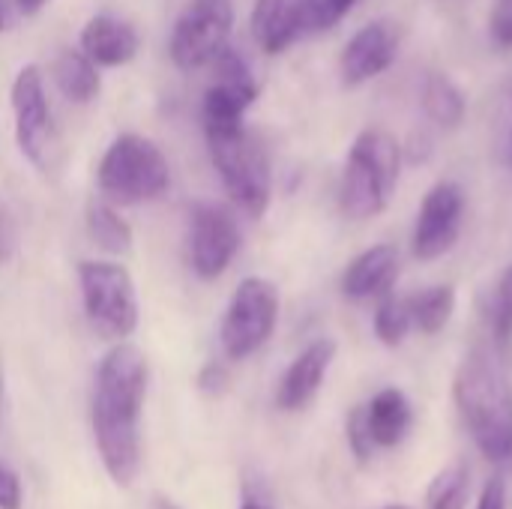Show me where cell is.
Instances as JSON below:
<instances>
[{
  "label": "cell",
  "instance_id": "7",
  "mask_svg": "<svg viewBox=\"0 0 512 509\" xmlns=\"http://www.w3.org/2000/svg\"><path fill=\"white\" fill-rule=\"evenodd\" d=\"M279 321V288L264 276H246L222 318V351L228 360H246L261 351Z\"/></svg>",
  "mask_w": 512,
  "mask_h": 509
},
{
  "label": "cell",
  "instance_id": "20",
  "mask_svg": "<svg viewBox=\"0 0 512 509\" xmlns=\"http://www.w3.org/2000/svg\"><path fill=\"white\" fill-rule=\"evenodd\" d=\"M423 108H426L429 120L444 126V129H459L465 114H468L465 93L444 72H429L426 75V81H423Z\"/></svg>",
  "mask_w": 512,
  "mask_h": 509
},
{
  "label": "cell",
  "instance_id": "36",
  "mask_svg": "<svg viewBox=\"0 0 512 509\" xmlns=\"http://www.w3.org/2000/svg\"><path fill=\"white\" fill-rule=\"evenodd\" d=\"M6 27V6H3V0H0V30Z\"/></svg>",
  "mask_w": 512,
  "mask_h": 509
},
{
  "label": "cell",
  "instance_id": "10",
  "mask_svg": "<svg viewBox=\"0 0 512 509\" xmlns=\"http://www.w3.org/2000/svg\"><path fill=\"white\" fill-rule=\"evenodd\" d=\"M462 219H465V192L453 180H438L426 195L417 210L414 234H411V249L420 261H435L447 255L459 234H462Z\"/></svg>",
  "mask_w": 512,
  "mask_h": 509
},
{
  "label": "cell",
  "instance_id": "32",
  "mask_svg": "<svg viewBox=\"0 0 512 509\" xmlns=\"http://www.w3.org/2000/svg\"><path fill=\"white\" fill-rule=\"evenodd\" d=\"M15 246H18L15 219H12V213L0 204V264H6V261L15 255Z\"/></svg>",
  "mask_w": 512,
  "mask_h": 509
},
{
  "label": "cell",
  "instance_id": "25",
  "mask_svg": "<svg viewBox=\"0 0 512 509\" xmlns=\"http://www.w3.org/2000/svg\"><path fill=\"white\" fill-rule=\"evenodd\" d=\"M492 336L501 348H507L512 339V264L504 270L498 288H495V300H492Z\"/></svg>",
  "mask_w": 512,
  "mask_h": 509
},
{
  "label": "cell",
  "instance_id": "11",
  "mask_svg": "<svg viewBox=\"0 0 512 509\" xmlns=\"http://www.w3.org/2000/svg\"><path fill=\"white\" fill-rule=\"evenodd\" d=\"M240 225L234 210L225 204H198L192 210V237H189V252H192V270L198 279L210 282L219 279L234 255L240 252Z\"/></svg>",
  "mask_w": 512,
  "mask_h": 509
},
{
  "label": "cell",
  "instance_id": "37",
  "mask_svg": "<svg viewBox=\"0 0 512 509\" xmlns=\"http://www.w3.org/2000/svg\"><path fill=\"white\" fill-rule=\"evenodd\" d=\"M384 509H411V507H402V504H390V507H384Z\"/></svg>",
  "mask_w": 512,
  "mask_h": 509
},
{
  "label": "cell",
  "instance_id": "5",
  "mask_svg": "<svg viewBox=\"0 0 512 509\" xmlns=\"http://www.w3.org/2000/svg\"><path fill=\"white\" fill-rule=\"evenodd\" d=\"M213 168L231 201L252 219H261L273 195V171L267 150L246 129V123L225 129H204Z\"/></svg>",
  "mask_w": 512,
  "mask_h": 509
},
{
  "label": "cell",
  "instance_id": "4",
  "mask_svg": "<svg viewBox=\"0 0 512 509\" xmlns=\"http://www.w3.org/2000/svg\"><path fill=\"white\" fill-rule=\"evenodd\" d=\"M168 183H171V168L165 153L159 150L156 141L135 132L117 135L96 168L99 195L114 207H135V204L156 201L168 189Z\"/></svg>",
  "mask_w": 512,
  "mask_h": 509
},
{
  "label": "cell",
  "instance_id": "1",
  "mask_svg": "<svg viewBox=\"0 0 512 509\" xmlns=\"http://www.w3.org/2000/svg\"><path fill=\"white\" fill-rule=\"evenodd\" d=\"M147 396V360L144 354L120 342L114 345L96 372L93 393V435L108 477L117 486H129L141 465L138 420Z\"/></svg>",
  "mask_w": 512,
  "mask_h": 509
},
{
  "label": "cell",
  "instance_id": "33",
  "mask_svg": "<svg viewBox=\"0 0 512 509\" xmlns=\"http://www.w3.org/2000/svg\"><path fill=\"white\" fill-rule=\"evenodd\" d=\"M45 3H48V0H15V6H18L21 15H36V12L45 9Z\"/></svg>",
  "mask_w": 512,
  "mask_h": 509
},
{
  "label": "cell",
  "instance_id": "12",
  "mask_svg": "<svg viewBox=\"0 0 512 509\" xmlns=\"http://www.w3.org/2000/svg\"><path fill=\"white\" fill-rule=\"evenodd\" d=\"M216 81L204 93V129H225L243 123L246 111L255 105L261 87L252 78L249 63L228 45L216 60Z\"/></svg>",
  "mask_w": 512,
  "mask_h": 509
},
{
  "label": "cell",
  "instance_id": "16",
  "mask_svg": "<svg viewBox=\"0 0 512 509\" xmlns=\"http://www.w3.org/2000/svg\"><path fill=\"white\" fill-rule=\"evenodd\" d=\"M396 279H399V249L393 243H378L348 261L339 285L348 300H372L390 294Z\"/></svg>",
  "mask_w": 512,
  "mask_h": 509
},
{
  "label": "cell",
  "instance_id": "17",
  "mask_svg": "<svg viewBox=\"0 0 512 509\" xmlns=\"http://www.w3.org/2000/svg\"><path fill=\"white\" fill-rule=\"evenodd\" d=\"M141 48V36L138 30L108 12L93 15L84 27H81V51L96 63V66H126L129 60H135Z\"/></svg>",
  "mask_w": 512,
  "mask_h": 509
},
{
  "label": "cell",
  "instance_id": "23",
  "mask_svg": "<svg viewBox=\"0 0 512 509\" xmlns=\"http://www.w3.org/2000/svg\"><path fill=\"white\" fill-rule=\"evenodd\" d=\"M471 498V465L456 459L453 465L441 468L426 489L429 509H465Z\"/></svg>",
  "mask_w": 512,
  "mask_h": 509
},
{
  "label": "cell",
  "instance_id": "3",
  "mask_svg": "<svg viewBox=\"0 0 512 509\" xmlns=\"http://www.w3.org/2000/svg\"><path fill=\"white\" fill-rule=\"evenodd\" d=\"M402 144L387 129H363L345 159L339 204L348 219H372L387 210L399 171H402Z\"/></svg>",
  "mask_w": 512,
  "mask_h": 509
},
{
  "label": "cell",
  "instance_id": "35",
  "mask_svg": "<svg viewBox=\"0 0 512 509\" xmlns=\"http://www.w3.org/2000/svg\"><path fill=\"white\" fill-rule=\"evenodd\" d=\"M156 507H159V509H180V507H174L171 501H165V498H159V501H156Z\"/></svg>",
  "mask_w": 512,
  "mask_h": 509
},
{
  "label": "cell",
  "instance_id": "6",
  "mask_svg": "<svg viewBox=\"0 0 512 509\" xmlns=\"http://www.w3.org/2000/svg\"><path fill=\"white\" fill-rule=\"evenodd\" d=\"M78 285L90 327L114 342H123L138 327L135 282L117 261H81Z\"/></svg>",
  "mask_w": 512,
  "mask_h": 509
},
{
  "label": "cell",
  "instance_id": "2",
  "mask_svg": "<svg viewBox=\"0 0 512 509\" xmlns=\"http://www.w3.org/2000/svg\"><path fill=\"white\" fill-rule=\"evenodd\" d=\"M456 408L480 453L504 465L512 459V384L489 348H474L453 378Z\"/></svg>",
  "mask_w": 512,
  "mask_h": 509
},
{
  "label": "cell",
  "instance_id": "24",
  "mask_svg": "<svg viewBox=\"0 0 512 509\" xmlns=\"http://www.w3.org/2000/svg\"><path fill=\"white\" fill-rule=\"evenodd\" d=\"M375 336L381 345L387 348H399L408 333L414 330V321H411V309H408V300L405 297H396V294H384L378 297V306H375Z\"/></svg>",
  "mask_w": 512,
  "mask_h": 509
},
{
  "label": "cell",
  "instance_id": "39",
  "mask_svg": "<svg viewBox=\"0 0 512 509\" xmlns=\"http://www.w3.org/2000/svg\"><path fill=\"white\" fill-rule=\"evenodd\" d=\"M510 147H512V132H510Z\"/></svg>",
  "mask_w": 512,
  "mask_h": 509
},
{
  "label": "cell",
  "instance_id": "15",
  "mask_svg": "<svg viewBox=\"0 0 512 509\" xmlns=\"http://www.w3.org/2000/svg\"><path fill=\"white\" fill-rule=\"evenodd\" d=\"M309 30V0H258L252 9V36L267 54L288 51Z\"/></svg>",
  "mask_w": 512,
  "mask_h": 509
},
{
  "label": "cell",
  "instance_id": "19",
  "mask_svg": "<svg viewBox=\"0 0 512 509\" xmlns=\"http://www.w3.org/2000/svg\"><path fill=\"white\" fill-rule=\"evenodd\" d=\"M51 78L57 84V90L78 105H87L99 96L102 81H99V66L84 54V51H72L63 48L54 63H51Z\"/></svg>",
  "mask_w": 512,
  "mask_h": 509
},
{
  "label": "cell",
  "instance_id": "28",
  "mask_svg": "<svg viewBox=\"0 0 512 509\" xmlns=\"http://www.w3.org/2000/svg\"><path fill=\"white\" fill-rule=\"evenodd\" d=\"M489 27H492V36H495L498 45L512 48V0H498L495 3Z\"/></svg>",
  "mask_w": 512,
  "mask_h": 509
},
{
  "label": "cell",
  "instance_id": "13",
  "mask_svg": "<svg viewBox=\"0 0 512 509\" xmlns=\"http://www.w3.org/2000/svg\"><path fill=\"white\" fill-rule=\"evenodd\" d=\"M402 48V27L390 18H375L363 24L342 48L339 75L345 87H360L381 72H387Z\"/></svg>",
  "mask_w": 512,
  "mask_h": 509
},
{
  "label": "cell",
  "instance_id": "22",
  "mask_svg": "<svg viewBox=\"0 0 512 509\" xmlns=\"http://www.w3.org/2000/svg\"><path fill=\"white\" fill-rule=\"evenodd\" d=\"M405 300H408L414 327L426 336L441 333L456 312V288L453 285H432V288H423Z\"/></svg>",
  "mask_w": 512,
  "mask_h": 509
},
{
  "label": "cell",
  "instance_id": "27",
  "mask_svg": "<svg viewBox=\"0 0 512 509\" xmlns=\"http://www.w3.org/2000/svg\"><path fill=\"white\" fill-rule=\"evenodd\" d=\"M357 0H309V27L312 30H330L339 24Z\"/></svg>",
  "mask_w": 512,
  "mask_h": 509
},
{
  "label": "cell",
  "instance_id": "30",
  "mask_svg": "<svg viewBox=\"0 0 512 509\" xmlns=\"http://www.w3.org/2000/svg\"><path fill=\"white\" fill-rule=\"evenodd\" d=\"M477 509H507V480H504V474H492L486 480Z\"/></svg>",
  "mask_w": 512,
  "mask_h": 509
},
{
  "label": "cell",
  "instance_id": "34",
  "mask_svg": "<svg viewBox=\"0 0 512 509\" xmlns=\"http://www.w3.org/2000/svg\"><path fill=\"white\" fill-rule=\"evenodd\" d=\"M240 509H273L264 498H255V495H246V501H243V507Z\"/></svg>",
  "mask_w": 512,
  "mask_h": 509
},
{
  "label": "cell",
  "instance_id": "8",
  "mask_svg": "<svg viewBox=\"0 0 512 509\" xmlns=\"http://www.w3.org/2000/svg\"><path fill=\"white\" fill-rule=\"evenodd\" d=\"M12 117H15V141L21 156L36 165L42 174L54 171L60 162V138L51 120L48 96H45V81L39 66L27 63L18 69L12 90Z\"/></svg>",
  "mask_w": 512,
  "mask_h": 509
},
{
  "label": "cell",
  "instance_id": "26",
  "mask_svg": "<svg viewBox=\"0 0 512 509\" xmlns=\"http://www.w3.org/2000/svg\"><path fill=\"white\" fill-rule=\"evenodd\" d=\"M345 435H348V447H351V453H354V459L357 462H369L372 459V453L378 450L375 444H372V435H369V426H366V411H363V405H357L351 414H348V423H345Z\"/></svg>",
  "mask_w": 512,
  "mask_h": 509
},
{
  "label": "cell",
  "instance_id": "21",
  "mask_svg": "<svg viewBox=\"0 0 512 509\" xmlns=\"http://www.w3.org/2000/svg\"><path fill=\"white\" fill-rule=\"evenodd\" d=\"M84 225H87V234L90 240L108 252V255H126L132 249V228L129 222L117 213V207L105 198H96L87 204V213H84Z\"/></svg>",
  "mask_w": 512,
  "mask_h": 509
},
{
  "label": "cell",
  "instance_id": "18",
  "mask_svg": "<svg viewBox=\"0 0 512 509\" xmlns=\"http://www.w3.org/2000/svg\"><path fill=\"white\" fill-rule=\"evenodd\" d=\"M366 426L372 435V444L378 450H393L405 441V435L411 432L414 423V408L408 402V396L399 387H384L378 390L366 405Z\"/></svg>",
  "mask_w": 512,
  "mask_h": 509
},
{
  "label": "cell",
  "instance_id": "38",
  "mask_svg": "<svg viewBox=\"0 0 512 509\" xmlns=\"http://www.w3.org/2000/svg\"><path fill=\"white\" fill-rule=\"evenodd\" d=\"M0 399H3V378H0Z\"/></svg>",
  "mask_w": 512,
  "mask_h": 509
},
{
  "label": "cell",
  "instance_id": "29",
  "mask_svg": "<svg viewBox=\"0 0 512 509\" xmlns=\"http://www.w3.org/2000/svg\"><path fill=\"white\" fill-rule=\"evenodd\" d=\"M228 384H231V375H228L225 363H207V366L201 369V375H198V387H201V393H207V396L225 393Z\"/></svg>",
  "mask_w": 512,
  "mask_h": 509
},
{
  "label": "cell",
  "instance_id": "31",
  "mask_svg": "<svg viewBox=\"0 0 512 509\" xmlns=\"http://www.w3.org/2000/svg\"><path fill=\"white\" fill-rule=\"evenodd\" d=\"M0 509H21V483L18 474L0 462Z\"/></svg>",
  "mask_w": 512,
  "mask_h": 509
},
{
  "label": "cell",
  "instance_id": "14",
  "mask_svg": "<svg viewBox=\"0 0 512 509\" xmlns=\"http://www.w3.org/2000/svg\"><path fill=\"white\" fill-rule=\"evenodd\" d=\"M336 342L333 339H315L309 342L294 363L285 369L279 390H276V405L282 411H303L321 390L333 360H336Z\"/></svg>",
  "mask_w": 512,
  "mask_h": 509
},
{
  "label": "cell",
  "instance_id": "9",
  "mask_svg": "<svg viewBox=\"0 0 512 509\" xmlns=\"http://www.w3.org/2000/svg\"><path fill=\"white\" fill-rule=\"evenodd\" d=\"M234 3L231 0H192L177 18L171 33V60L177 69L192 72L213 63L231 39Z\"/></svg>",
  "mask_w": 512,
  "mask_h": 509
}]
</instances>
